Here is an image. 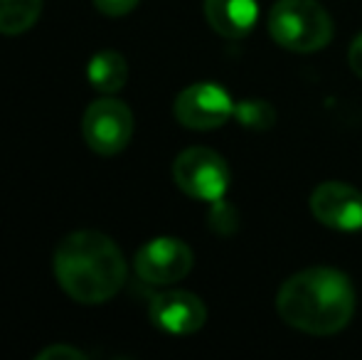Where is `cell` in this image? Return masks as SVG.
Instances as JSON below:
<instances>
[{
    "instance_id": "5b68a950",
    "label": "cell",
    "mask_w": 362,
    "mask_h": 360,
    "mask_svg": "<svg viewBox=\"0 0 362 360\" xmlns=\"http://www.w3.org/2000/svg\"><path fill=\"white\" fill-rule=\"evenodd\" d=\"M81 134L94 153L116 156L131 144L134 136V114L124 101L104 96L89 104L81 119Z\"/></svg>"
},
{
    "instance_id": "3957f363",
    "label": "cell",
    "mask_w": 362,
    "mask_h": 360,
    "mask_svg": "<svg viewBox=\"0 0 362 360\" xmlns=\"http://www.w3.org/2000/svg\"><path fill=\"white\" fill-rule=\"evenodd\" d=\"M267 25L274 42L291 52H318L333 40V20L315 0H279Z\"/></svg>"
},
{
    "instance_id": "8fae6325",
    "label": "cell",
    "mask_w": 362,
    "mask_h": 360,
    "mask_svg": "<svg viewBox=\"0 0 362 360\" xmlns=\"http://www.w3.org/2000/svg\"><path fill=\"white\" fill-rule=\"evenodd\" d=\"M86 79L101 94H116L129 79V64L116 50H101L86 64Z\"/></svg>"
},
{
    "instance_id": "ba28073f",
    "label": "cell",
    "mask_w": 362,
    "mask_h": 360,
    "mask_svg": "<svg viewBox=\"0 0 362 360\" xmlns=\"http://www.w3.org/2000/svg\"><path fill=\"white\" fill-rule=\"evenodd\" d=\"M310 212L330 230L358 232L362 230V192L350 182H320L310 195Z\"/></svg>"
},
{
    "instance_id": "9a60e30c",
    "label": "cell",
    "mask_w": 362,
    "mask_h": 360,
    "mask_svg": "<svg viewBox=\"0 0 362 360\" xmlns=\"http://www.w3.org/2000/svg\"><path fill=\"white\" fill-rule=\"evenodd\" d=\"M94 5L99 13L109 18H121V15H129L139 5V0H94Z\"/></svg>"
},
{
    "instance_id": "8992f818",
    "label": "cell",
    "mask_w": 362,
    "mask_h": 360,
    "mask_svg": "<svg viewBox=\"0 0 362 360\" xmlns=\"http://www.w3.org/2000/svg\"><path fill=\"white\" fill-rule=\"evenodd\" d=\"M173 111L185 129L212 131L224 126L234 116V101L219 84L197 82L177 94Z\"/></svg>"
},
{
    "instance_id": "4fadbf2b",
    "label": "cell",
    "mask_w": 362,
    "mask_h": 360,
    "mask_svg": "<svg viewBox=\"0 0 362 360\" xmlns=\"http://www.w3.org/2000/svg\"><path fill=\"white\" fill-rule=\"evenodd\" d=\"M234 116H237V121L244 129H252V131H267L276 121L274 106L262 99H247L234 104Z\"/></svg>"
},
{
    "instance_id": "30bf717a",
    "label": "cell",
    "mask_w": 362,
    "mask_h": 360,
    "mask_svg": "<svg viewBox=\"0 0 362 360\" xmlns=\"http://www.w3.org/2000/svg\"><path fill=\"white\" fill-rule=\"evenodd\" d=\"M205 18L217 35L242 40L257 25L259 5L257 0H205Z\"/></svg>"
},
{
    "instance_id": "6da1fadb",
    "label": "cell",
    "mask_w": 362,
    "mask_h": 360,
    "mask_svg": "<svg viewBox=\"0 0 362 360\" xmlns=\"http://www.w3.org/2000/svg\"><path fill=\"white\" fill-rule=\"evenodd\" d=\"M276 311L288 326L310 336L343 331L355 313V289L348 274L313 267L293 274L276 294Z\"/></svg>"
},
{
    "instance_id": "7c38bea8",
    "label": "cell",
    "mask_w": 362,
    "mask_h": 360,
    "mask_svg": "<svg viewBox=\"0 0 362 360\" xmlns=\"http://www.w3.org/2000/svg\"><path fill=\"white\" fill-rule=\"evenodd\" d=\"M42 0H0V33L20 35L37 23Z\"/></svg>"
},
{
    "instance_id": "2e32d148",
    "label": "cell",
    "mask_w": 362,
    "mask_h": 360,
    "mask_svg": "<svg viewBox=\"0 0 362 360\" xmlns=\"http://www.w3.org/2000/svg\"><path fill=\"white\" fill-rule=\"evenodd\" d=\"M348 59H350V67H353V72L362 79V33L353 40V45H350Z\"/></svg>"
},
{
    "instance_id": "52a82bcc",
    "label": "cell",
    "mask_w": 362,
    "mask_h": 360,
    "mask_svg": "<svg viewBox=\"0 0 362 360\" xmlns=\"http://www.w3.org/2000/svg\"><path fill=\"white\" fill-rule=\"evenodd\" d=\"M192 250L177 237H156L136 252V274L153 286H168L185 279L192 269Z\"/></svg>"
},
{
    "instance_id": "9c48e42d",
    "label": "cell",
    "mask_w": 362,
    "mask_h": 360,
    "mask_svg": "<svg viewBox=\"0 0 362 360\" xmlns=\"http://www.w3.org/2000/svg\"><path fill=\"white\" fill-rule=\"evenodd\" d=\"M153 326L170 336H190L207 321V308L200 296L190 291H163L148 306Z\"/></svg>"
},
{
    "instance_id": "7a4b0ae2",
    "label": "cell",
    "mask_w": 362,
    "mask_h": 360,
    "mask_svg": "<svg viewBox=\"0 0 362 360\" xmlns=\"http://www.w3.org/2000/svg\"><path fill=\"white\" fill-rule=\"evenodd\" d=\"M52 269L59 286L79 303H104L126 284V260L104 232L79 230L57 245Z\"/></svg>"
},
{
    "instance_id": "5bb4252c",
    "label": "cell",
    "mask_w": 362,
    "mask_h": 360,
    "mask_svg": "<svg viewBox=\"0 0 362 360\" xmlns=\"http://www.w3.org/2000/svg\"><path fill=\"white\" fill-rule=\"evenodd\" d=\"M59 358H67V360H86L84 351L74 346H64V343H57V346H47L45 351L37 353V360H59Z\"/></svg>"
},
{
    "instance_id": "277c9868",
    "label": "cell",
    "mask_w": 362,
    "mask_h": 360,
    "mask_svg": "<svg viewBox=\"0 0 362 360\" xmlns=\"http://www.w3.org/2000/svg\"><path fill=\"white\" fill-rule=\"evenodd\" d=\"M173 178L185 195L202 202H219L229 187V168L227 161L212 149L192 146L175 158Z\"/></svg>"
}]
</instances>
